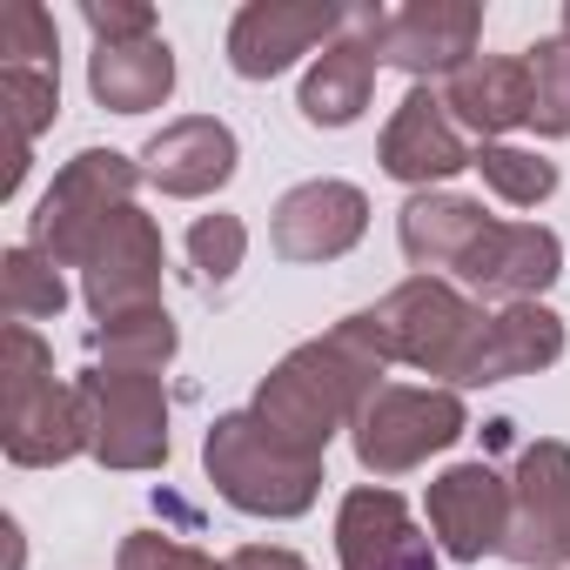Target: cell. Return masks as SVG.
I'll list each match as a JSON object with an SVG mask.
<instances>
[{"label": "cell", "mask_w": 570, "mask_h": 570, "mask_svg": "<svg viewBox=\"0 0 570 570\" xmlns=\"http://www.w3.org/2000/svg\"><path fill=\"white\" fill-rule=\"evenodd\" d=\"M563 41H570V0H563Z\"/></svg>", "instance_id": "cell-32"}, {"label": "cell", "mask_w": 570, "mask_h": 570, "mask_svg": "<svg viewBox=\"0 0 570 570\" xmlns=\"http://www.w3.org/2000/svg\"><path fill=\"white\" fill-rule=\"evenodd\" d=\"M503 557L523 570H563L570 563V443L563 436H537L517 450Z\"/></svg>", "instance_id": "cell-9"}, {"label": "cell", "mask_w": 570, "mask_h": 570, "mask_svg": "<svg viewBox=\"0 0 570 570\" xmlns=\"http://www.w3.org/2000/svg\"><path fill=\"white\" fill-rule=\"evenodd\" d=\"M343 28H350V8H336V0H248L228 21V68L242 81H275L309 48L343 41Z\"/></svg>", "instance_id": "cell-11"}, {"label": "cell", "mask_w": 570, "mask_h": 570, "mask_svg": "<svg viewBox=\"0 0 570 570\" xmlns=\"http://www.w3.org/2000/svg\"><path fill=\"white\" fill-rule=\"evenodd\" d=\"M356 330L370 336V350L383 363H410L423 376H443V390H470L490 309L476 296H463L443 275H410L396 289L356 316Z\"/></svg>", "instance_id": "cell-2"}, {"label": "cell", "mask_w": 570, "mask_h": 570, "mask_svg": "<svg viewBox=\"0 0 570 570\" xmlns=\"http://www.w3.org/2000/svg\"><path fill=\"white\" fill-rule=\"evenodd\" d=\"M350 14L370 35L376 61L403 68L416 88H430L436 75L450 81L463 61H476V35H483L476 0H410V8H350Z\"/></svg>", "instance_id": "cell-7"}, {"label": "cell", "mask_w": 570, "mask_h": 570, "mask_svg": "<svg viewBox=\"0 0 570 570\" xmlns=\"http://www.w3.org/2000/svg\"><path fill=\"white\" fill-rule=\"evenodd\" d=\"M88 443L95 430L81 383H55V350L28 323H8V336H0V450H8V463L55 470L75 463Z\"/></svg>", "instance_id": "cell-3"}, {"label": "cell", "mask_w": 570, "mask_h": 570, "mask_svg": "<svg viewBox=\"0 0 570 570\" xmlns=\"http://www.w3.org/2000/svg\"><path fill=\"white\" fill-rule=\"evenodd\" d=\"M563 356V316L543 309V303H510L490 316L483 330V350H476V370H470V390H490V383H510V376H537Z\"/></svg>", "instance_id": "cell-22"}, {"label": "cell", "mask_w": 570, "mask_h": 570, "mask_svg": "<svg viewBox=\"0 0 570 570\" xmlns=\"http://www.w3.org/2000/svg\"><path fill=\"white\" fill-rule=\"evenodd\" d=\"M370 235V195L356 181H296L268 215V248L282 262H336Z\"/></svg>", "instance_id": "cell-12"}, {"label": "cell", "mask_w": 570, "mask_h": 570, "mask_svg": "<svg viewBox=\"0 0 570 570\" xmlns=\"http://www.w3.org/2000/svg\"><path fill=\"white\" fill-rule=\"evenodd\" d=\"M336 557L343 570H436L443 550L390 483H356L336 510Z\"/></svg>", "instance_id": "cell-15"}, {"label": "cell", "mask_w": 570, "mask_h": 570, "mask_svg": "<svg viewBox=\"0 0 570 570\" xmlns=\"http://www.w3.org/2000/svg\"><path fill=\"white\" fill-rule=\"evenodd\" d=\"M376 68H383V61H376L370 35H363V28H356V14H350L343 41H330V48L316 55V68L303 75V95H296L303 121H309V128H350V121L370 108Z\"/></svg>", "instance_id": "cell-21"}, {"label": "cell", "mask_w": 570, "mask_h": 570, "mask_svg": "<svg viewBox=\"0 0 570 570\" xmlns=\"http://www.w3.org/2000/svg\"><path fill=\"white\" fill-rule=\"evenodd\" d=\"M476 175L497 202L510 208H543L557 195V161H543L537 148H510V141H483L476 148Z\"/></svg>", "instance_id": "cell-25"}, {"label": "cell", "mask_w": 570, "mask_h": 570, "mask_svg": "<svg viewBox=\"0 0 570 570\" xmlns=\"http://www.w3.org/2000/svg\"><path fill=\"white\" fill-rule=\"evenodd\" d=\"M376 161H383L390 181H403L410 195H423V188H436V181L476 168V148H470V135L456 128V115L443 108L436 88H410L403 108H396L390 128H383Z\"/></svg>", "instance_id": "cell-14"}, {"label": "cell", "mask_w": 570, "mask_h": 570, "mask_svg": "<svg viewBox=\"0 0 570 570\" xmlns=\"http://www.w3.org/2000/svg\"><path fill=\"white\" fill-rule=\"evenodd\" d=\"M235 161H242V148H235L228 121H215V115H181L141 148V175L175 202H202V195L228 188Z\"/></svg>", "instance_id": "cell-17"}, {"label": "cell", "mask_w": 570, "mask_h": 570, "mask_svg": "<svg viewBox=\"0 0 570 570\" xmlns=\"http://www.w3.org/2000/svg\"><path fill=\"white\" fill-rule=\"evenodd\" d=\"M141 181H148L141 161H128V155H115V148H81V155L55 175V188L41 195L35 222H28V242H35L55 268H81L88 248H95V235L135 202Z\"/></svg>", "instance_id": "cell-6"}, {"label": "cell", "mask_w": 570, "mask_h": 570, "mask_svg": "<svg viewBox=\"0 0 570 570\" xmlns=\"http://www.w3.org/2000/svg\"><path fill=\"white\" fill-rule=\"evenodd\" d=\"M0 309H8V323H55L61 309H68V282H61V268L35 248V242H21V248H8L0 255Z\"/></svg>", "instance_id": "cell-23"}, {"label": "cell", "mask_w": 570, "mask_h": 570, "mask_svg": "<svg viewBox=\"0 0 570 570\" xmlns=\"http://www.w3.org/2000/svg\"><path fill=\"white\" fill-rule=\"evenodd\" d=\"M115 570H228V557L215 563V557L195 550V543H175V537H161V530H135V537L121 543Z\"/></svg>", "instance_id": "cell-29"}, {"label": "cell", "mask_w": 570, "mask_h": 570, "mask_svg": "<svg viewBox=\"0 0 570 570\" xmlns=\"http://www.w3.org/2000/svg\"><path fill=\"white\" fill-rule=\"evenodd\" d=\"M430 537L443 557L456 563H483V557H503V530H510V476H497L490 463H450L430 497Z\"/></svg>", "instance_id": "cell-13"}, {"label": "cell", "mask_w": 570, "mask_h": 570, "mask_svg": "<svg viewBox=\"0 0 570 570\" xmlns=\"http://www.w3.org/2000/svg\"><path fill=\"white\" fill-rule=\"evenodd\" d=\"M61 41H55V14L41 0H14L0 14V68H55Z\"/></svg>", "instance_id": "cell-28"}, {"label": "cell", "mask_w": 570, "mask_h": 570, "mask_svg": "<svg viewBox=\"0 0 570 570\" xmlns=\"http://www.w3.org/2000/svg\"><path fill=\"white\" fill-rule=\"evenodd\" d=\"M463 430H470V410H463L456 390H443V383H423V390H416V383H383V390L356 410L350 443H356V463L383 483V476L423 470V463L443 456Z\"/></svg>", "instance_id": "cell-5"}, {"label": "cell", "mask_w": 570, "mask_h": 570, "mask_svg": "<svg viewBox=\"0 0 570 570\" xmlns=\"http://www.w3.org/2000/svg\"><path fill=\"white\" fill-rule=\"evenodd\" d=\"M202 470H208L215 497L235 503L242 517L289 523V517L316 510V497H323V456L289 443L282 430H268L255 410L215 416V430L202 443Z\"/></svg>", "instance_id": "cell-4"}, {"label": "cell", "mask_w": 570, "mask_h": 570, "mask_svg": "<svg viewBox=\"0 0 570 570\" xmlns=\"http://www.w3.org/2000/svg\"><path fill=\"white\" fill-rule=\"evenodd\" d=\"M88 95L108 115H148L175 95V48L161 35L141 41H101L88 55Z\"/></svg>", "instance_id": "cell-20"}, {"label": "cell", "mask_w": 570, "mask_h": 570, "mask_svg": "<svg viewBox=\"0 0 570 570\" xmlns=\"http://www.w3.org/2000/svg\"><path fill=\"white\" fill-rule=\"evenodd\" d=\"M181 336H175V316L155 303V309H128L115 323L95 330V356H108V370H141V376H161L175 363Z\"/></svg>", "instance_id": "cell-24"}, {"label": "cell", "mask_w": 570, "mask_h": 570, "mask_svg": "<svg viewBox=\"0 0 570 570\" xmlns=\"http://www.w3.org/2000/svg\"><path fill=\"white\" fill-rule=\"evenodd\" d=\"M88 396V456L101 470H161L168 463V396L161 376L141 370H88L75 376Z\"/></svg>", "instance_id": "cell-8"}, {"label": "cell", "mask_w": 570, "mask_h": 570, "mask_svg": "<svg viewBox=\"0 0 570 570\" xmlns=\"http://www.w3.org/2000/svg\"><path fill=\"white\" fill-rule=\"evenodd\" d=\"M557 275H563V242L543 222H490L476 255L456 268V289L510 309V303H537Z\"/></svg>", "instance_id": "cell-16"}, {"label": "cell", "mask_w": 570, "mask_h": 570, "mask_svg": "<svg viewBox=\"0 0 570 570\" xmlns=\"http://www.w3.org/2000/svg\"><path fill=\"white\" fill-rule=\"evenodd\" d=\"M383 370H390V363L370 350V336L356 330V316H343L330 336L289 350V356H282V363L262 376L255 416H262L268 430H282L289 443L330 456L336 430H350L356 410L383 390Z\"/></svg>", "instance_id": "cell-1"}, {"label": "cell", "mask_w": 570, "mask_h": 570, "mask_svg": "<svg viewBox=\"0 0 570 570\" xmlns=\"http://www.w3.org/2000/svg\"><path fill=\"white\" fill-rule=\"evenodd\" d=\"M81 21H88L95 48L101 41H141V35H155V8H148V0H81Z\"/></svg>", "instance_id": "cell-30"}, {"label": "cell", "mask_w": 570, "mask_h": 570, "mask_svg": "<svg viewBox=\"0 0 570 570\" xmlns=\"http://www.w3.org/2000/svg\"><path fill=\"white\" fill-rule=\"evenodd\" d=\"M443 108L456 128L483 148L503 141L510 128H530V61L523 55H476L443 81Z\"/></svg>", "instance_id": "cell-19"}, {"label": "cell", "mask_w": 570, "mask_h": 570, "mask_svg": "<svg viewBox=\"0 0 570 570\" xmlns=\"http://www.w3.org/2000/svg\"><path fill=\"white\" fill-rule=\"evenodd\" d=\"M228 570H309L296 550H282V543H242L228 557Z\"/></svg>", "instance_id": "cell-31"}, {"label": "cell", "mask_w": 570, "mask_h": 570, "mask_svg": "<svg viewBox=\"0 0 570 570\" xmlns=\"http://www.w3.org/2000/svg\"><path fill=\"white\" fill-rule=\"evenodd\" d=\"M161 262H168V248H161L155 215H141V202H128L95 235V248L81 262V296H88L95 323H115L128 309H155L161 303Z\"/></svg>", "instance_id": "cell-10"}, {"label": "cell", "mask_w": 570, "mask_h": 570, "mask_svg": "<svg viewBox=\"0 0 570 570\" xmlns=\"http://www.w3.org/2000/svg\"><path fill=\"white\" fill-rule=\"evenodd\" d=\"M490 222H497V215H483V202L450 195V188H423V195L403 202V215H396V242H403V255H410L416 275H443V282H456V268L476 255V242L490 235Z\"/></svg>", "instance_id": "cell-18"}, {"label": "cell", "mask_w": 570, "mask_h": 570, "mask_svg": "<svg viewBox=\"0 0 570 570\" xmlns=\"http://www.w3.org/2000/svg\"><path fill=\"white\" fill-rule=\"evenodd\" d=\"M242 255H248V222L242 215H202L195 228H188V262H195V275L208 282V289H228L235 282V268H242Z\"/></svg>", "instance_id": "cell-27"}, {"label": "cell", "mask_w": 570, "mask_h": 570, "mask_svg": "<svg viewBox=\"0 0 570 570\" xmlns=\"http://www.w3.org/2000/svg\"><path fill=\"white\" fill-rule=\"evenodd\" d=\"M523 61H530V128L543 141H563L570 135V41L543 35L537 48H523Z\"/></svg>", "instance_id": "cell-26"}]
</instances>
